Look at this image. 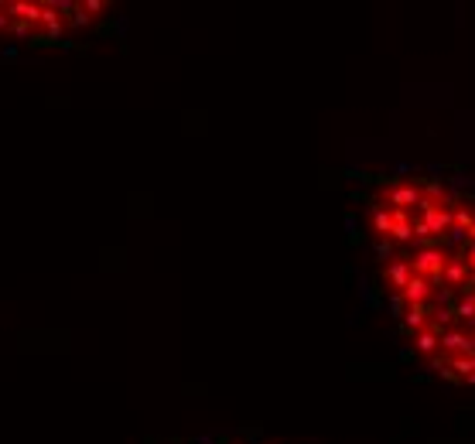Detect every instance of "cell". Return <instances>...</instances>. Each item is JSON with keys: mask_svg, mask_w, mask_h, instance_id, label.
<instances>
[{"mask_svg": "<svg viewBox=\"0 0 475 444\" xmlns=\"http://www.w3.org/2000/svg\"><path fill=\"white\" fill-rule=\"evenodd\" d=\"M445 267H448V250L437 246V250H417L411 256V271L417 277H428L435 288H445Z\"/></svg>", "mask_w": 475, "mask_h": 444, "instance_id": "cell-1", "label": "cell"}, {"mask_svg": "<svg viewBox=\"0 0 475 444\" xmlns=\"http://www.w3.org/2000/svg\"><path fill=\"white\" fill-rule=\"evenodd\" d=\"M420 188H417L414 181H404V185H390V188H383L379 192V205L383 209H407V212H417V205H420Z\"/></svg>", "mask_w": 475, "mask_h": 444, "instance_id": "cell-2", "label": "cell"}, {"mask_svg": "<svg viewBox=\"0 0 475 444\" xmlns=\"http://www.w3.org/2000/svg\"><path fill=\"white\" fill-rule=\"evenodd\" d=\"M411 277H414V271H411V260H400V256H394V263H387V267H383V280H387L390 294H400V290L411 284Z\"/></svg>", "mask_w": 475, "mask_h": 444, "instance_id": "cell-3", "label": "cell"}, {"mask_svg": "<svg viewBox=\"0 0 475 444\" xmlns=\"http://www.w3.org/2000/svg\"><path fill=\"white\" fill-rule=\"evenodd\" d=\"M441 325H437L435 318H431V325L428 329H420V331H414V352L417 355H437V348H441Z\"/></svg>", "mask_w": 475, "mask_h": 444, "instance_id": "cell-4", "label": "cell"}, {"mask_svg": "<svg viewBox=\"0 0 475 444\" xmlns=\"http://www.w3.org/2000/svg\"><path fill=\"white\" fill-rule=\"evenodd\" d=\"M469 273H472V267H469L465 250L452 253V256H448V267H445V288H458V290H462V284L469 280Z\"/></svg>", "mask_w": 475, "mask_h": 444, "instance_id": "cell-5", "label": "cell"}, {"mask_svg": "<svg viewBox=\"0 0 475 444\" xmlns=\"http://www.w3.org/2000/svg\"><path fill=\"white\" fill-rule=\"evenodd\" d=\"M400 297H404V304L411 308V304H428L431 297H435V284L428 280V277H411V284L400 290Z\"/></svg>", "mask_w": 475, "mask_h": 444, "instance_id": "cell-6", "label": "cell"}, {"mask_svg": "<svg viewBox=\"0 0 475 444\" xmlns=\"http://www.w3.org/2000/svg\"><path fill=\"white\" fill-rule=\"evenodd\" d=\"M452 212L455 209H445V205H431V209H420V219L431 226V232L435 236H448V229H452Z\"/></svg>", "mask_w": 475, "mask_h": 444, "instance_id": "cell-7", "label": "cell"}, {"mask_svg": "<svg viewBox=\"0 0 475 444\" xmlns=\"http://www.w3.org/2000/svg\"><path fill=\"white\" fill-rule=\"evenodd\" d=\"M7 7V14L11 21H28V24H41V11H45V4H31V0H11V4H4Z\"/></svg>", "mask_w": 475, "mask_h": 444, "instance_id": "cell-8", "label": "cell"}, {"mask_svg": "<svg viewBox=\"0 0 475 444\" xmlns=\"http://www.w3.org/2000/svg\"><path fill=\"white\" fill-rule=\"evenodd\" d=\"M431 318H435V304L428 301V304H411L407 308V314H404V331H420V329H428L431 325Z\"/></svg>", "mask_w": 475, "mask_h": 444, "instance_id": "cell-9", "label": "cell"}, {"mask_svg": "<svg viewBox=\"0 0 475 444\" xmlns=\"http://www.w3.org/2000/svg\"><path fill=\"white\" fill-rule=\"evenodd\" d=\"M373 232H377L379 239H390V232H394V212L390 209L379 205L377 212H373Z\"/></svg>", "mask_w": 475, "mask_h": 444, "instance_id": "cell-10", "label": "cell"}, {"mask_svg": "<svg viewBox=\"0 0 475 444\" xmlns=\"http://www.w3.org/2000/svg\"><path fill=\"white\" fill-rule=\"evenodd\" d=\"M452 226H455V229H462V232L472 229V226H475L472 209H465V205H455V212H452Z\"/></svg>", "mask_w": 475, "mask_h": 444, "instance_id": "cell-11", "label": "cell"}, {"mask_svg": "<svg viewBox=\"0 0 475 444\" xmlns=\"http://www.w3.org/2000/svg\"><path fill=\"white\" fill-rule=\"evenodd\" d=\"M35 31H38V28H35V24H28V21H14V24H11V35L21 38V41H35V38H38Z\"/></svg>", "mask_w": 475, "mask_h": 444, "instance_id": "cell-12", "label": "cell"}, {"mask_svg": "<svg viewBox=\"0 0 475 444\" xmlns=\"http://www.w3.org/2000/svg\"><path fill=\"white\" fill-rule=\"evenodd\" d=\"M452 311H455V318H462V321H475V297H462Z\"/></svg>", "mask_w": 475, "mask_h": 444, "instance_id": "cell-13", "label": "cell"}, {"mask_svg": "<svg viewBox=\"0 0 475 444\" xmlns=\"http://www.w3.org/2000/svg\"><path fill=\"white\" fill-rule=\"evenodd\" d=\"M89 14H86V7H76V11H72V14H69V18H65V24H69V28H89Z\"/></svg>", "mask_w": 475, "mask_h": 444, "instance_id": "cell-14", "label": "cell"}, {"mask_svg": "<svg viewBox=\"0 0 475 444\" xmlns=\"http://www.w3.org/2000/svg\"><path fill=\"white\" fill-rule=\"evenodd\" d=\"M435 369H437V376L441 380H448V383H458V376L448 369V359H435Z\"/></svg>", "mask_w": 475, "mask_h": 444, "instance_id": "cell-15", "label": "cell"}, {"mask_svg": "<svg viewBox=\"0 0 475 444\" xmlns=\"http://www.w3.org/2000/svg\"><path fill=\"white\" fill-rule=\"evenodd\" d=\"M435 321L441 325V329H445V325L452 329V321H455V311H452V308H437V311H435Z\"/></svg>", "mask_w": 475, "mask_h": 444, "instance_id": "cell-16", "label": "cell"}, {"mask_svg": "<svg viewBox=\"0 0 475 444\" xmlns=\"http://www.w3.org/2000/svg\"><path fill=\"white\" fill-rule=\"evenodd\" d=\"M377 256H379V260H390V256H394V239H379V243H377Z\"/></svg>", "mask_w": 475, "mask_h": 444, "instance_id": "cell-17", "label": "cell"}, {"mask_svg": "<svg viewBox=\"0 0 475 444\" xmlns=\"http://www.w3.org/2000/svg\"><path fill=\"white\" fill-rule=\"evenodd\" d=\"M82 7H86V14H89V18H99V14L106 11V4H103V0H86Z\"/></svg>", "mask_w": 475, "mask_h": 444, "instance_id": "cell-18", "label": "cell"}, {"mask_svg": "<svg viewBox=\"0 0 475 444\" xmlns=\"http://www.w3.org/2000/svg\"><path fill=\"white\" fill-rule=\"evenodd\" d=\"M11 24H14V21H11V14H7V7L0 4V35H7V31H11Z\"/></svg>", "mask_w": 475, "mask_h": 444, "instance_id": "cell-19", "label": "cell"}, {"mask_svg": "<svg viewBox=\"0 0 475 444\" xmlns=\"http://www.w3.org/2000/svg\"><path fill=\"white\" fill-rule=\"evenodd\" d=\"M437 304H448L452 308V288H437Z\"/></svg>", "mask_w": 475, "mask_h": 444, "instance_id": "cell-20", "label": "cell"}, {"mask_svg": "<svg viewBox=\"0 0 475 444\" xmlns=\"http://www.w3.org/2000/svg\"><path fill=\"white\" fill-rule=\"evenodd\" d=\"M465 256H469V267L475 273V243H465Z\"/></svg>", "mask_w": 475, "mask_h": 444, "instance_id": "cell-21", "label": "cell"}, {"mask_svg": "<svg viewBox=\"0 0 475 444\" xmlns=\"http://www.w3.org/2000/svg\"><path fill=\"white\" fill-rule=\"evenodd\" d=\"M469 329H472V338H475V321H469Z\"/></svg>", "mask_w": 475, "mask_h": 444, "instance_id": "cell-22", "label": "cell"}]
</instances>
